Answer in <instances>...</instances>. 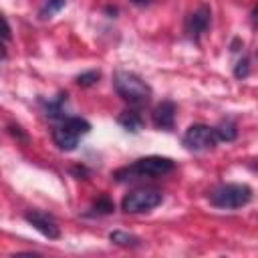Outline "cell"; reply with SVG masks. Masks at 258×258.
<instances>
[{"instance_id": "cell-1", "label": "cell", "mask_w": 258, "mask_h": 258, "mask_svg": "<svg viewBox=\"0 0 258 258\" xmlns=\"http://www.w3.org/2000/svg\"><path fill=\"white\" fill-rule=\"evenodd\" d=\"M175 167V163L169 157H161V155H147V157H139L129 165L119 167L113 173V179L119 183L125 181H137V179H153V177H161L165 173H169Z\"/></svg>"}, {"instance_id": "cell-2", "label": "cell", "mask_w": 258, "mask_h": 258, "mask_svg": "<svg viewBox=\"0 0 258 258\" xmlns=\"http://www.w3.org/2000/svg\"><path fill=\"white\" fill-rule=\"evenodd\" d=\"M113 87L115 93L131 107H141L151 99V87L131 71H115Z\"/></svg>"}, {"instance_id": "cell-3", "label": "cell", "mask_w": 258, "mask_h": 258, "mask_svg": "<svg viewBox=\"0 0 258 258\" xmlns=\"http://www.w3.org/2000/svg\"><path fill=\"white\" fill-rule=\"evenodd\" d=\"M254 191L248 183H222L208 194V200L218 210H240L248 206Z\"/></svg>"}, {"instance_id": "cell-4", "label": "cell", "mask_w": 258, "mask_h": 258, "mask_svg": "<svg viewBox=\"0 0 258 258\" xmlns=\"http://www.w3.org/2000/svg\"><path fill=\"white\" fill-rule=\"evenodd\" d=\"M91 131V123L83 117H75V115H67L64 119H60L58 125L52 127V141L60 151H75L81 137L87 135Z\"/></svg>"}, {"instance_id": "cell-5", "label": "cell", "mask_w": 258, "mask_h": 258, "mask_svg": "<svg viewBox=\"0 0 258 258\" xmlns=\"http://www.w3.org/2000/svg\"><path fill=\"white\" fill-rule=\"evenodd\" d=\"M161 202H163V196H161L159 189H155V187H137L121 200V210L125 214H143V212H151Z\"/></svg>"}, {"instance_id": "cell-6", "label": "cell", "mask_w": 258, "mask_h": 258, "mask_svg": "<svg viewBox=\"0 0 258 258\" xmlns=\"http://www.w3.org/2000/svg\"><path fill=\"white\" fill-rule=\"evenodd\" d=\"M181 145L187 151H194V153L210 151L218 145V137H216L214 127L204 125V123H194L185 129V133L181 137Z\"/></svg>"}, {"instance_id": "cell-7", "label": "cell", "mask_w": 258, "mask_h": 258, "mask_svg": "<svg viewBox=\"0 0 258 258\" xmlns=\"http://www.w3.org/2000/svg\"><path fill=\"white\" fill-rule=\"evenodd\" d=\"M210 22H212V10H210V6L208 4L198 6L194 12H189L185 16V22H183V34H185V38L198 44L202 40V36L208 32Z\"/></svg>"}, {"instance_id": "cell-8", "label": "cell", "mask_w": 258, "mask_h": 258, "mask_svg": "<svg viewBox=\"0 0 258 258\" xmlns=\"http://www.w3.org/2000/svg\"><path fill=\"white\" fill-rule=\"evenodd\" d=\"M24 220H26L36 232H40L44 238H48V240L60 238V228H58L56 220H54L50 214L40 212V210H28V212L24 214Z\"/></svg>"}, {"instance_id": "cell-9", "label": "cell", "mask_w": 258, "mask_h": 258, "mask_svg": "<svg viewBox=\"0 0 258 258\" xmlns=\"http://www.w3.org/2000/svg\"><path fill=\"white\" fill-rule=\"evenodd\" d=\"M175 113H177V107L173 101L165 99L161 103L155 105V109L151 111V121L157 129H163V131H171L175 127Z\"/></svg>"}, {"instance_id": "cell-10", "label": "cell", "mask_w": 258, "mask_h": 258, "mask_svg": "<svg viewBox=\"0 0 258 258\" xmlns=\"http://www.w3.org/2000/svg\"><path fill=\"white\" fill-rule=\"evenodd\" d=\"M40 105H42V111L48 119L52 121H60L67 117V111H64V105H67V93H58L56 97L52 99H40Z\"/></svg>"}, {"instance_id": "cell-11", "label": "cell", "mask_w": 258, "mask_h": 258, "mask_svg": "<svg viewBox=\"0 0 258 258\" xmlns=\"http://www.w3.org/2000/svg\"><path fill=\"white\" fill-rule=\"evenodd\" d=\"M117 123H119L125 131L137 133V131L143 127V117L139 115V111H135V109H127V111H123V113L117 117Z\"/></svg>"}, {"instance_id": "cell-12", "label": "cell", "mask_w": 258, "mask_h": 258, "mask_svg": "<svg viewBox=\"0 0 258 258\" xmlns=\"http://www.w3.org/2000/svg\"><path fill=\"white\" fill-rule=\"evenodd\" d=\"M214 131H216L218 141L230 143V141H234V139L238 137V125H236L234 119H222V121L214 127Z\"/></svg>"}, {"instance_id": "cell-13", "label": "cell", "mask_w": 258, "mask_h": 258, "mask_svg": "<svg viewBox=\"0 0 258 258\" xmlns=\"http://www.w3.org/2000/svg\"><path fill=\"white\" fill-rule=\"evenodd\" d=\"M109 240L115 246H121V248H139L141 246V238L139 236L129 234V232H123V230H113L109 234Z\"/></svg>"}, {"instance_id": "cell-14", "label": "cell", "mask_w": 258, "mask_h": 258, "mask_svg": "<svg viewBox=\"0 0 258 258\" xmlns=\"http://www.w3.org/2000/svg\"><path fill=\"white\" fill-rule=\"evenodd\" d=\"M113 212H115V204L107 196H101V198H97V202L91 204V208H89V212H85V216L99 218V216H109Z\"/></svg>"}, {"instance_id": "cell-15", "label": "cell", "mask_w": 258, "mask_h": 258, "mask_svg": "<svg viewBox=\"0 0 258 258\" xmlns=\"http://www.w3.org/2000/svg\"><path fill=\"white\" fill-rule=\"evenodd\" d=\"M64 2L67 0H46L44 6H42V10H40V18H50L52 14H56L64 6Z\"/></svg>"}, {"instance_id": "cell-16", "label": "cell", "mask_w": 258, "mask_h": 258, "mask_svg": "<svg viewBox=\"0 0 258 258\" xmlns=\"http://www.w3.org/2000/svg\"><path fill=\"white\" fill-rule=\"evenodd\" d=\"M248 75H250V56L244 54V56L236 62V67H234V77H236V79H246Z\"/></svg>"}, {"instance_id": "cell-17", "label": "cell", "mask_w": 258, "mask_h": 258, "mask_svg": "<svg viewBox=\"0 0 258 258\" xmlns=\"http://www.w3.org/2000/svg\"><path fill=\"white\" fill-rule=\"evenodd\" d=\"M99 79H101V73H99V71H87V73H81V75L77 77V85H81V87H91V85H95Z\"/></svg>"}, {"instance_id": "cell-18", "label": "cell", "mask_w": 258, "mask_h": 258, "mask_svg": "<svg viewBox=\"0 0 258 258\" xmlns=\"http://www.w3.org/2000/svg\"><path fill=\"white\" fill-rule=\"evenodd\" d=\"M12 38V28L6 20V16L0 12V40H10Z\"/></svg>"}, {"instance_id": "cell-19", "label": "cell", "mask_w": 258, "mask_h": 258, "mask_svg": "<svg viewBox=\"0 0 258 258\" xmlns=\"http://www.w3.org/2000/svg\"><path fill=\"white\" fill-rule=\"evenodd\" d=\"M131 4H135V6H139V8H145V6H149L153 0H129Z\"/></svg>"}, {"instance_id": "cell-20", "label": "cell", "mask_w": 258, "mask_h": 258, "mask_svg": "<svg viewBox=\"0 0 258 258\" xmlns=\"http://www.w3.org/2000/svg\"><path fill=\"white\" fill-rule=\"evenodd\" d=\"M6 56V50H4V44H2V40H0V60Z\"/></svg>"}]
</instances>
